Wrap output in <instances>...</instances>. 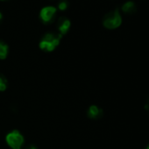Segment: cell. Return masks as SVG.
<instances>
[{"mask_svg":"<svg viewBox=\"0 0 149 149\" xmlns=\"http://www.w3.org/2000/svg\"><path fill=\"white\" fill-rule=\"evenodd\" d=\"M70 26H71L70 20L66 17H61L58 19V30L60 31L61 35L67 33Z\"/></svg>","mask_w":149,"mask_h":149,"instance_id":"cell-5","label":"cell"},{"mask_svg":"<svg viewBox=\"0 0 149 149\" xmlns=\"http://www.w3.org/2000/svg\"><path fill=\"white\" fill-rule=\"evenodd\" d=\"M122 12L126 14H132L136 12V6L132 1H128L125 3L122 6Z\"/></svg>","mask_w":149,"mask_h":149,"instance_id":"cell-7","label":"cell"},{"mask_svg":"<svg viewBox=\"0 0 149 149\" xmlns=\"http://www.w3.org/2000/svg\"><path fill=\"white\" fill-rule=\"evenodd\" d=\"M7 87V81L6 78L0 76V91H5Z\"/></svg>","mask_w":149,"mask_h":149,"instance_id":"cell-9","label":"cell"},{"mask_svg":"<svg viewBox=\"0 0 149 149\" xmlns=\"http://www.w3.org/2000/svg\"><path fill=\"white\" fill-rule=\"evenodd\" d=\"M2 19H3V15H2V13H0V21L2 20Z\"/></svg>","mask_w":149,"mask_h":149,"instance_id":"cell-12","label":"cell"},{"mask_svg":"<svg viewBox=\"0 0 149 149\" xmlns=\"http://www.w3.org/2000/svg\"><path fill=\"white\" fill-rule=\"evenodd\" d=\"M8 54V46L3 42H0V59H6Z\"/></svg>","mask_w":149,"mask_h":149,"instance_id":"cell-8","label":"cell"},{"mask_svg":"<svg viewBox=\"0 0 149 149\" xmlns=\"http://www.w3.org/2000/svg\"><path fill=\"white\" fill-rule=\"evenodd\" d=\"M102 115H103V111L96 105L91 106L89 111H88V116L92 119L100 118L102 117Z\"/></svg>","mask_w":149,"mask_h":149,"instance_id":"cell-6","label":"cell"},{"mask_svg":"<svg viewBox=\"0 0 149 149\" xmlns=\"http://www.w3.org/2000/svg\"><path fill=\"white\" fill-rule=\"evenodd\" d=\"M2 1H4V0H2Z\"/></svg>","mask_w":149,"mask_h":149,"instance_id":"cell-14","label":"cell"},{"mask_svg":"<svg viewBox=\"0 0 149 149\" xmlns=\"http://www.w3.org/2000/svg\"><path fill=\"white\" fill-rule=\"evenodd\" d=\"M68 2L66 1V0H62V1H61V2L59 3L58 8H59V10H61V11H64V10H66V9L68 8Z\"/></svg>","mask_w":149,"mask_h":149,"instance_id":"cell-10","label":"cell"},{"mask_svg":"<svg viewBox=\"0 0 149 149\" xmlns=\"http://www.w3.org/2000/svg\"><path fill=\"white\" fill-rule=\"evenodd\" d=\"M61 38V34H54V33H47L41 41L40 42V47L42 50L51 52L54 50V48L59 45L60 40Z\"/></svg>","mask_w":149,"mask_h":149,"instance_id":"cell-1","label":"cell"},{"mask_svg":"<svg viewBox=\"0 0 149 149\" xmlns=\"http://www.w3.org/2000/svg\"><path fill=\"white\" fill-rule=\"evenodd\" d=\"M6 142L13 149H20L24 144V137L19 131L14 130L7 134Z\"/></svg>","mask_w":149,"mask_h":149,"instance_id":"cell-3","label":"cell"},{"mask_svg":"<svg viewBox=\"0 0 149 149\" xmlns=\"http://www.w3.org/2000/svg\"><path fill=\"white\" fill-rule=\"evenodd\" d=\"M146 149H149V146H148V147H147V148H146Z\"/></svg>","mask_w":149,"mask_h":149,"instance_id":"cell-13","label":"cell"},{"mask_svg":"<svg viewBox=\"0 0 149 149\" xmlns=\"http://www.w3.org/2000/svg\"><path fill=\"white\" fill-rule=\"evenodd\" d=\"M26 149H37V148H36V146H28Z\"/></svg>","mask_w":149,"mask_h":149,"instance_id":"cell-11","label":"cell"},{"mask_svg":"<svg viewBox=\"0 0 149 149\" xmlns=\"http://www.w3.org/2000/svg\"><path fill=\"white\" fill-rule=\"evenodd\" d=\"M122 24V17L118 12V10H115L107 13L103 21V25L104 27L108 29H116Z\"/></svg>","mask_w":149,"mask_h":149,"instance_id":"cell-2","label":"cell"},{"mask_svg":"<svg viewBox=\"0 0 149 149\" xmlns=\"http://www.w3.org/2000/svg\"><path fill=\"white\" fill-rule=\"evenodd\" d=\"M56 13V8L54 6H46L41 9L40 13V18L44 23H50L54 20Z\"/></svg>","mask_w":149,"mask_h":149,"instance_id":"cell-4","label":"cell"}]
</instances>
